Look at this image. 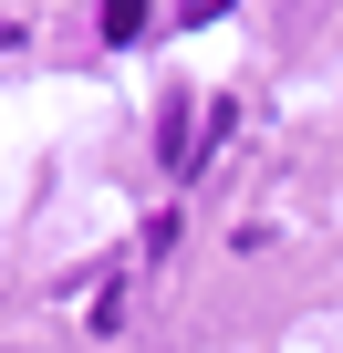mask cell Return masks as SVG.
<instances>
[{"label":"cell","mask_w":343,"mask_h":353,"mask_svg":"<svg viewBox=\"0 0 343 353\" xmlns=\"http://www.w3.org/2000/svg\"><path fill=\"white\" fill-rule=\"evenodd\" d=\"M146 32V0H104V42H135Z\"/></svg>","instance_id":"1"},{"label":"cell","mask_w":343,"mask_h":353,"mask_svg":"<svg viewBox=\"0 0 343 353\" xmlns=\"http://www.w3.org/2000/svg\"><path fill=\"white\" fill-rule=\"evenodd\" d=\"M177 11H188V32H208V21L229 11V0H177Z\"/></svg>","instance_id":"2"}]
</instances>
